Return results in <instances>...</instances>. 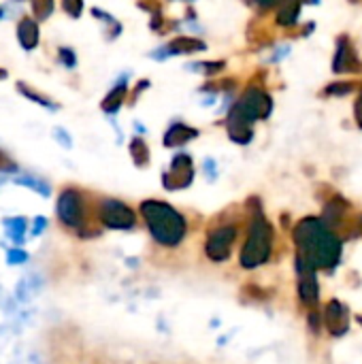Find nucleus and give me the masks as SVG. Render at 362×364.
Here are the masks:
<instances>
[{"label":"nucleus","mask_w":362,"mask_h":364,"mask_svg":"<svg viewBox=\"0 0 362 364\" xmlns=\"http://www.w3.org/2000/svg\"><path fill=\"white\" fill-rule=\"evenodd\" d=\"M126 96H128V85H126V77H122V79L113 85V90L105 96V100H102V105H100L102 111L109 113V115H115V113L122 109Z\"/></svg>","instance_id":"dca6fc26"},{"label":"nucleus","mask_w":362,"mask_h":364,"mask_svg":"<svg viewBox=\"0 0 362 364\" xmlns=\"http://www.w3.org/2000/svg\"><path fill=\"white\" fill-rule=\"evenodd\" d=\"M205 173H209L211 175V179L215 177V162L209 158V160H205Z\"/></svg>","instance_id":"72a5a7b5"},{"label":"nucleus","mask_w":362,"mask_h":364,"mask_svg":"<svg viewBox=\"0 0 362 364\" xmlns=\"http://www.w3.org/2000/svg\"><path fill=\"white\" fill-rule=\"evenodd\" d=\"M282 0H254V4L256 6H260V9H273V6H277Z\"/></svg>","instance_id":"473e14b6"},{"label":"nucleus","mask_w":362,"mask_h":364,"mask_svg":"<svg viewBox=\"0 0 362 364\" xmlns=\"http://www.w3.org/2000/svg\"><path fill=\"white\" fill-rule=\"evenodd\" d=\"M356 226H358V235L362 237V213L356 218Z\"/></svg>","instance_id":"f704fd0d"},{"label":"nucleus","mask_w":362,"mask_h":364,"mask_svg":"<svg viewBox=\"0 0 362 364\" xmlns=\"http://www.w3.org/2000/svg\"><path fill=\"white\" fill-rule=\"evenodd\" d=\"M53 134H55V141H58L60 145H64L66 149L73 145V141H70V136H68V132H66L64 128H53Z\"/></svg>","instance_id":"c756f323"},{"label":"nucleus","mask_w":362,"mask_h":364,"mask_svg":"<svg viewBox=\"0 0 362 364\" xmlns=\"http://www.w3.org/2000/svg\"><path fill=\"white\" fill-rule=\"evenodd\" d=\"M239 239V226L235 222H218L207 230L205 254L211 262H226Z\"/></svg>","instance_id":"39448f33"},{"label":"nucleus","mask_w":362,"mask_h":364,"mask_svg":"<svg viewBox=\"0 0 362 364\" xmlns=\"http://www.w3.org/2000/svg\"><path fill=\"white\" fill-rule=\"evenodd\" d=\"M356 90V83H352V81H341V83H331V85H326L324 87V96H348L350 92H354Z\"/></svg>","instance_id":"4be33fe9"},{"label":"nucleus","mask_w":362,"mask_h":364,"mask_svg":"<svg viewBox=\"0 0 362 364\" xmlns=\"http://www.w3.org/2000/svg\"><path fill=\"white\" fill-rule=\"evenodd\" d=\"M32 13L38 19H47L53 13V0H32Z\"/></svg>","instance_id":"393cba45"},{"label":"nucleus","mask_w":362,"mask_h":364,"mask_svg":"<svg viewBox=\"0 0 362 364\" xmlns=\"http://www.w3.org/2000/svg\"><path fill=\"white\" fill-rule=\"evenodd\" d=\"M303 2H312V4H318L320 0H303Z\"/></svg>","instance_id":"c9c22d12"},{"label":"nucleus","mask_w":362,"mask_h":364,"mask_svg":"<svg viewBox=\"0 0 362 364\" xmlns=\"http://www.w3.org/2000/svg\"><path fill=\"white\" fill-rule=\"evenodd\" d=\"M15 181H17L19 186H26V188L38 192L41 196H49V186H47L45 181H41V179H36V177H17Z\"/></svg>","instance_id":"5701e85b"},{"label":"nucleus","mask_w":362,"mask_h":364,"mask_svg":"<svg viewBox=\"0 0 362 364\" xmlns=\"http://www.w3.org/2000/svg\"><path fill=\"white\" fill-rule=\"evenodd\" d=\"M6 260H9V264H23L28 260V254L19 247H11L6 254Z\"/></svg>","instance_id":"bb28decb"},{"label":"nucleus","mask_w":362,"mask_h":364,"mask_svg":"<svg viewBox=\"0 0 362 364\" xmlns=\"http://www.w3.org/2000/svg\"><path fill=\"white\" fill-rule=\"evenodd\" d=\"M299 303L307 311L318 309V305H320V284H318L316 273L299 275Z\"/></svg>","instance_id":"ddd939ff"},{"label":"nucleus","mask_w":362,"mask_h":364,"mask_svg":"<svg viewBox=\"0 0 362 364\" xmlns=\"http://www.w3.org/2000/svg\"><path fill=\"white\" fill-rule=\"evenodd\" d=\"M194 181V162H192V156L186 154V151H179L173 156L171 160V166L169 171H164L162 175V183L166 190H186L190 188Z\"/></svg>","instance_id":"6e6552de"},{"label":"nucleus","mask_w":362,"mask_h":364,"mask_svg":"<svg viewBox=\"0 0 362 364\" xmlns=\"http://www.w3.org/2000/svg\"><path fill=\"white\" fill-rule=\"evenodd\" d=\"M322 322L333 337H341L350 331V311L341 301L331 299L322 311Z\"/></svg>","instance_id":"9d476101"},{"label":"nucleus","mask_w":362,"mask_h":364,"mask_svg":"<svg viewBox=\"0 0 362 364\" xmlns=\"http://www.w3.org/2000/svg\"><path fill=\"white\" fill-rule=\"evenodd\" d=\"M17 41H19V45L26 51H30V49H34L38 45V26H36L34 19L23 17L19 21V26H17Z\"/></svg>","instance_id":"f3484780"},{"label":"nucleus","mask_w":362,"mask_h":364,"mask_svg":"<svg viewBox=\"0 0 362 364\" xmlns=\"http://www.w3.org/2000/svg\"><path fill=\"white\" fill-rule=\"evenodd\" d=\"M96 218L102 224V228L109 230H132L137 226V213L117 198H102Z\"/></svg>","instance_id":"423d86ee"},{"label":"nucleus","mask_w":362,"mask_h":364,"mask_svg":"<svg viewBox=\"0 0 362 364\" xmlns=\"http://www.w3.org/2000/svg\"><path fill=\"white\" fill-rule=\"evenodd\" d=\"M301 6H303V0H282L277 4L275 21L282 28H294L301 17Z\"/></svg>","instance_id":"2eb2a0df"},{"label":"nucleus","mask_w":362,"mask_h":364,"mask_svg":"<svg viewBox=\"0 0 362 364\" xmlns=\"http://www.w3.org/2000/svg\"><path fill=\"white\" fill-rule=\"evenodd\" d=\"M92 15H94V17H98L100 21H105V23L111 28V30H109V36H111V38H115V36L122 32V23H119V21H115L109 13H105V11H100V9H92Z\"/></svg>","instance_id":"b1692460"},{"label":"nucleus","mask_w":362,"mask_h":364,"mask_svg":"<svg viewBox=\"0 0 362 364\" xmlns=\"http://www.w3.org/2000/svg\"><path fill=\"white\" fill-rule=\"evenodd\" d=\"M186 2H194V0H186Z\"/></svg>","instance_id":"ea45409f"},{"label":"nucleus","mask_w":362,"mask_h":364,"mask_svg":"<svg viewBox=\"0 0 362 364\" xmlns=\"http://www.w3.org/2000/svg\"><path fill=\"white\" fill-rule=\"evenodd\" d=\"M226 132L230 136L233 143H239V145H247L252 143L254 139V122H250L235 105L226 117Z\"/></svg>","instance_id":"f8f14e48"},{"label":"nucleus","mask_w":362,"mask_h":364,"mask_svg":"<svg viewBox=\"0 0 362 364\" xmlns=\"http://www.w3.org/2000/svg\"><path fill=\"white\" fill-rule=\"evenodd\" d=\"M4 226H6V235L11 237V241H15L17 245L23 243V237H26V230H28L26 218H6Z\"/></svg>","instance_id":"6ab92c4d"},{"label":"nucleus","mask_w":362,"mask_h":364,"mask_svg":"<svg viewBox=\"0 0 362 364\" xmlns=\"http://www.w3.org/2000/svg\"><path fill=\"white\" fill-rule=\"evenodd\" d=\"M141 218L151 235V239L162 247H177L188 235V220L164 200H143Z\"/></svg>","instance_id":"7ed1b4c3"},{"label":"nucleus","mask_w":362,"mask_h":364,"mask_svg":"<svg viewBox=\"0 0 362 364\" xmlns=\"http://www.w3.org/2000/svg\"><path fill=\"white\" fill-rule=\"evenodd\" d=\"M17 90H19V94L21 96H26L28 100H32V102H36L38 107H47V109H51V111H55L58 109V105H53L49 98H45V96H41L38 92H34V90H30V87H26V83H17Z\"/></svg>","instance_id":"412c9836"},{"label":"nucleus","mask_w":362,"mask_h":364,"mask_svg":"<svg viewBox=\"0 0 362 364\" xmlns=\"http://www.w3.org/2000/svg\"><path fill=\"white\" fill-rule=\"evenodd\" d=\"M235 107L250 119V122H265L273 113V98L260 85H247Z\"/></svg>","instance_id":"0eeeda50"},{"label":"nucleus","mask_w":362,"mask_h":364,"mask_svg":"<svg viewBox=\"0 0 362 364\" xmlns=\"http://www.w3.org/2000/svg\"><path fill=\"white\" fill-rule=\"evenodd\" d=\"M0 17H2V9H0Z\"/></svg>","instance_id":"58836bf2"},{"label":"nucleus","mask_w":362,"mask_h":364,"mask_svg":"<svg viewBox=\"0 0 362 364\" xmlns=\"http://www.w3.org/2000/svg\"><path fill=\"white\" fill-rule=\"evenodd\" d=\"M201 51H207L205 41H201L196 36H190V34H179L166 47L158 49V53H154V58L164 60V58H171V55H188V53H201Z\"/></svg>","instance_id":"9b49d317"},{"label":"nucleus","mask_w":362,"mask_h":364,"mask_svg":"<svg viewBox=\"0 0 362 364\" xmlns=\"http://www.w3.org/2000/svg\"><path fill=\"white\" fill-rule=\"evenodd\" d=\"M62 9H64L73 19H77V17H81V13H83V0H62Z\"/></svg>","instance_id":"a878e982"},{"label":"nucleus","mask_w":362,"mask_h":364,"mask_svg":"<svg viewBox=\"0 0 362 364\" xmlns=\"http://www.w3.org/2000/svg\"><path fill=\"white\" fill-rule=\"evenodd\" d=\"M198 136V130L194 126H188L183 122H175L169 126V130L164 132V147H183L186 143L194 141Z\"/></svg>","instance_id":"4468645a"},{"label":"nucleus","mask_w":362,"mask_h":364,"mask_svg":"<svg viewBox=\"0 0 362 364\" xmlns=\"http://www.w3.org/2000/svg\"><path fill=\"white\" fill-rule=\"evenodd\" d=\"M45 226H47V220H45V218H36V220H34V228H32V235H41Z\"/></svg>","instance_id":"2f4dec72"},{"label":"nucleus","mask_w":362,"mask_h":364,"mask_svg":"<svg viewBox=\"0 0 362 364\" xmlns=\"http://www.w3.org/2000/svg\"><path fill=\"white\" fill-rule=\"evenodd\" d=\"M292 241L297 245L294 267L299 275L335 271L341 262L344 239L322 218H303L292 228Z\"/></svg>","instance_id":"f257e3e1"},{"label":"nucleus","mask_w":362,"mask_h":364,"mask_svg":"<svg viewBox=\"0 0 362 364\" xmlns=\"http://www.w3.org/2000/svg\"><path fill=\"white\" fill-rule=\"evenodd\" d=\"M130 156H132V162L139 168H145L149 164V147H147V143L141 136H134L130 141Z\"/></svg>","instance_id":"a211bd4d"},{"label":"nucleus","mask_w":362,"mask_h":364,"mask_svg":"<svg viewBox=\"0 0 362 364\" xmlns=\"http://www.w3.org/2000/svg\"><path fill=\"white\" fill-rule=\"evenodd\" d=\"M60 62H62L66 68H75V64H77L75 51L68 49V47H62V49H60Z\"/></svg>","instance_id":"cd10ccee"},{"label":"nucleus","mask_w":362,"mask_h":364,"mask_svg":"<svg viewBox=\"0 0 362 364\" xmlns=\"http://www.w3.org/2000/svg\"><path fill=\"white\" fill-rule=\"evenodd\" d=\"M333 70L337 75H348V73H361L362 62L358 60V53L350 41V36H339L335 45V58H333Z\"/></svg>","instance_id":"1a4fd4ad"},{"label":"nucleus","mask_w":362,"mask_h":364,"mask_svg":"<svg viewBox=\"0 0 362 364\" xmlns=\"http://www.w3.org/2000/svg\"><path fill=\"white\" fill-rule=\"evenodd\" d=\"M358 322H361V324H362V316H361V318H358Z\"/></svg>","instance_id":"4c0bfd02"},{"label":"nucleus","mask_w":362,"mask_h":364,"mask_svg":"<svg viewBox=\"0 0 362 364\" xmlns=\"http://www.w3.org/2000/svg\"><path fill=\"white\" fill-rule=\"evenodd\" d=\"M186 68L192 70V73H201L205 77H213V75H218V73H222L226 68V62H222V60H215V62H192Z\"/></svg>","instance_id":"aec40b11"},{"label":"nucleus","mask_w":362,"mask_h":364,"mask_svg":"<svg viewBox=\"0 0 362 364\" xmlns=\"http://www.w3.org/2000/svg\"><path fill=\"white\" fill-rule=\"evenodd\" d=\"M250 215H247V228H245V239L241 245L239 262L243 269H258L267 264L273 256V245H275V230L271 222L265 218L260 203L256 205V198L247 203Z\"/></svg>","instance_id":"f03ea898"},{"label":"nucleus","mask_w":362,"mask_h":364,"mask_svg":"<svg viewBox=\"0 0 362 364\" xmlns=\"http://www.w3.org/2000/svg\"><path fill=\"white\" fill-rule=\"evenodd\" d=\"M4 77H6V73H4V70H0V79H4Z\"/></svg>","instance_id":"e433bc0d"},{"label":"nucleus","mask_w":362,"mask_h":364,"mask_svg":"<svg viewBox=\"0 0 362 364\" xmlns=\"http://www.w3.org/2000/svg\"><path fill=\"white\" fill-rule=\"evenodd\" d=\"M55 213L60 224L81 239H92L100 235V224L90 222V207L85 203L83 192L77 188H64L60 192Z\"/></svg>","instance_id":"20e7f679"},{"label":"nucleus","mask_w":362,"mask_h":364,"mask_svg":"<svg viewBox=\"0 0 362 364\" xmlns=\"http://www.w3.org/2000/svg\"><path fill=\"white\" fill-rule=\"evenodd\" d=\"M354 117H356V124H358V128H362V92L358 94L356 102H354Z\"/></svg>","instance_id":"7c9ffc66"},{"label":"nucleus","mask_w":362,"mask_h":364,"mask_svg":"<svg viewBox=\"0 0 362 364\" xmlns=\"http://www.w3.org/2000/svg\"><path fill=\"white\" fill-rule=\"evenodd\" d=\"M15 171H17V164L4 151H0V173H15Z\"/></svg>","instance_id":"c85d7f7f"}]
</instances>
